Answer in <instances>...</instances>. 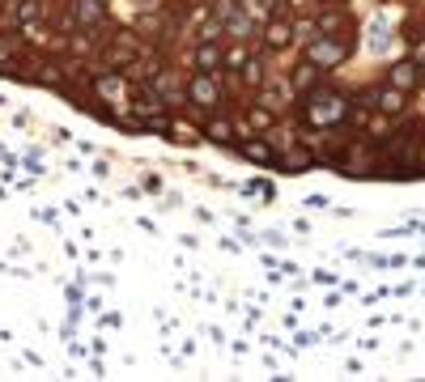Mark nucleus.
Masks as SVG:
<instances>
[{
	"label": "nucleus",
	"instance_id": "nucleus-1",
	"mask_svg": "<svg viewBox=\"0 0 425 382\" xmlns=\"http://www.w3.org/2000/svg\"><path fill=\"white\" fill-rule=\"evenodd\" d=\"M345 115V98H336V94H315V98H306V119L310 124H332V119H340Z\"/></svg>",
	"mask_w": 425,
	"mask_h": 382
},
{
	"label": "nucleus",
	"instance_id": "nucleus-2",
	"mask_svg": "<svg viewBox=\"0 0 425 382\" xmlns=\"http://www.w3.org/2000/svg\"><path fill=\"white\" fill-rule=\"evenodd\" d=\"M187 102H196V106H217V102H222V89H217V81H212L208 73L192 77V81H187Z\"/></svg>",
	"mask_w": 425,
	"mask_h": 382
},
{
	"label": "nucleus",
	"instance_id": "nucleus-3",
	"mask_svg": "<svg viewBox=\"0 0 425 382\" xmlns=\"http://www.w3.org/2000/svg\"><path fill=\"white\" fill-rule=\"evenodd\" d=\"M306 60H315L319 68H328V64H340V60H345V43H328V38H310V47H306Z\"/></svg>",
	"mask_w": 425,
	"mask_h": 382
},
{
	"label": "nucleus",
	"instance_id": "nucleus-4",
	"mask_svg": "<svg viewBox=\"0 0 425 382\" xmlns=\"http://www.w3.org/2000/svg\"><path fill=\"white\" fill-rule=\"evenodd\" d=\"M375 106H379L383 115H400L404 106H408V89H396V85H387V89L375 98Z\"/></svg>",
	"mask_w": 425,
	"mask_h": 382
},
{
	"label": "nucleus",
	"instance_id": "nucleus-5",
	"mask_svg": "<svg viewBox=\"0 0 425 382\" xmlns=\"http://www.w3.org/2000/svg\"><path fill=\"white\" fill-rule=\"evenodd\" d=\"M196 64H200V73H217V68L226 64L222 47H217V43H200V47H196Z\"/></svg>",
	"mask_w": 425,
	"mask_h": 382
},
{
	"label": "nucleus",
	"instance_id": "nucleus-6",
	"mask_svg": "<svg viewBox=\"0 0 425 382\" xmlns=\"http://www.w3.org/2000/svg\"><path fill=\"white\" fill-rule=\"evenodd\" d=\"M73 13H77V22L89 30V26H98V22H102V13H106V0H77V5H73Z\"/></svg>",
	"mask_w": 425,
	"mask_h": 382
},
{
	"label": "nucleus",
	"instance_id": "nucleus-7",
	"mask_svg": "<svg viewBox=\"0 0 425 382\" xmlns=\"http://www.w3.org/2000/svg\"><path fill=\"white\" fill-rule=\"evenodd\" d=\"M417 64L412 60H404V64H391V73H387V85H396V89H412L417 85Z\"/></svg>",
	"mask_w": 425,
	"mask_h": 382
},
{
	"label": "nucleus",
	"instance_id": "nucleus-8",
	"mask_svg": "<svg viewBox=\"0 0 425 382\" xmlns=\"http://www.w3.org/2000/svg\"><path fill=\"white\" fill-rule=\"evenodd\" d=\"M319 81H324V68H319L315 60H302L298 73H294V85H298V89H315Z\"/></svg>",
	"mask_w": 425,
	"mask_h": 382
},
{
	"label": "nucleus",
	"instance_id": "nucleus-9",
	"mask_svg": "<svg viewBox=\"0 0 425 382\" xmlns=\"http://www.w3.org/2000/svg\"><path fill=\"white\" fill-rule=\"evenodd\" d=\"M289 34H294V30H289L285 22H268V30H264V43L281 51V47H289Z\"/></svg>",
	"mask_w": 425,
	"mask_h": 382
},
{
	"label": "nucleus",
	"instance_id": "nucleus-10",
	"mask_svg": "<svg viewBox=\"0 0 425 382\" xmlns=\"http://www.w3.org/2000/svg\"><path fill=\"white\" fill-rule=\"evenodd\" d=\"M243 157H251V161H273V149L264 145V140H247V145H243Z\"/></svg>",
	"mask_w": 425,
	"mask_h": 382
},
{
	"label": "nucleus",
	"instance_id": "nucleus-11",
	"mask_svg": "<svg viewBox=\"0 0 425 382\" xmlns=\"http://www.w3.org/2000/svg\"><path fill=\"white\" fill-rule=\"evenodd\" d=\"M230 132H234V128H230L226 119H212V124H208V140H217V145H226Z\"/></svg>",
	"mask_w": 425,
	"mask_h": 382
},
{
	"label": "nucleus",
	"instance_id": "nucleus-12",
	"mask_svg": "<svg viewBox=\"0 0 425 382\" xmlns=\"http://www.w3.org/2000/svg\"><path fill=\"white\" fill-rule=\"evenodd\" d=\"M285 166H294V170L310 166V153H306V149H294V153H285Z\"/></svg>",
	"mask_w": 425,
	"mask_h": 382
},
{
	"label": "nucleus",
	"instance_id": "nucleus-13",
	"mask_svg": "<svg viewBox=\"0 0 425 382\" xmlns=\"http://www.w3.org/2000/svg\"><path fill=\"white\" fill-rule=\"evenodd\" d=\"M243 77H247L251 85H259V77H264V64H259V60H247V68H243Z\"/></svg>",
	"mask_w": 425,
	"mask_h": 382
},
{
	"label": "nucleus",
	"instance_id": "nucleus-14",
	"mask_svg": "<svg viewBox=\"0 0 425 382\" xmlns=\"http://www.w3.org/2000/svg\"><path fill=\"white\" fill-rule=\"evenodd\" d=\"M17 17H22V22H26V26H30V17H38V5H34V0H26V5H22V9H17Z\"/></svg>",
	"mask_w": 425,
	"mask_h": 382
},
{
	"label": "nucleus",
	"instance_id": "nucleus-15",
	"mask_svg": "<svg viewBox=\"0 0 425 382\" xmlns=\"http://www.w3.org/2000/svg\"><path fill=\"white\" fill-rule=\"evenodd\" d=\"M0 56H5V43H0Z\"/></svg>",
	"mask_w": 425,
	"mask_h": 382
}]
</instances>
